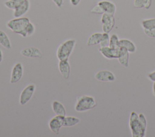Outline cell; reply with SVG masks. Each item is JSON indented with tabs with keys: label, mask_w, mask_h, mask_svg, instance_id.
Returning a JSON list of instances; mask_svg holds the SVG:
<instances>
[{
	"label": "cell",
	"mask_w": 155,
	"mask_h": 137,
	"mask_svg": "<svg viewBox=\"0 0 155 137\" xmlns=\"http://www.w3.org/2000/svg\"><path fill=\"white\" fill-rule=\"evenodd\" d=\"M109 46L114 48L117 49L120 47L119 46V39L117 36V35L113 34L111 35V36L110 37V43Z\"/></svg>",
	"instance_id": "obj_25"
},
{
	"label": "cell",
	"mask_w": 155,
	"mask_h": 137,
	"mask_svg": "<svg viewBox=\"0 0 155 137\" xmlns=\"http://www.w3.org/2000/svg\"><path fill=\"white\" fill-rule=\"evenodd\" d=\"M23 72L24 68L22 64L21 63H16L12 69L10 80V83L14 84L19 81L23 75Z\"/></svg>",
	"instance_id": "obj_8"
},
{
	"label": "cell",
	"mask_w": 155,
	"mask_h": 137,
	"mask_svg": "<svg viewBox=\"0 0 155 137\" xmlns=\"http://www.w3.org/2000/svg\"><path fill=\"white\" fill-rule=\"evenodd\" d=\"M99 51L104 57L108 59H117L119 54V48L114 49L109 46L100 47Z\"/></svg>",
	"instance_id": "obj_9"
},
{
	"label": "cell",
	"mask_w": 155,
	"mask_h": 137,
	"mask_svg": "<svg viewBox=\"0 0 155 137\" xmlns=\"http://www.w3.org/2000/svg\"><path fill=\"white\" fill-rule=\"evenodd\" d=\"M94 78L101 81H114L116 80L114 74L108 70H101L97 71Z\"/></svg>",
	"instance_id": "obj_10"
},
{
	"label": "cell",
	"mask_w": 155,
	"mask_h": 137,
	"mask_svg": "<svg viewBox=\"0 0 155 137\" xmlns=\"http://www.w3.org/2000/svg\"><path fill=\"white\" fill-rule=\"evenodd\" d=\"M29 22L30 20L28 18L22 16L9 20L7 22L6 26L12 32L22 36L24 30Z\"/></svg>",
	"instance_id": "obj_4"
},
{
	"label": "cell",
	"mask_w": 155,
	"mask_h": 137,
	"mask_svg": "<svg viewBox=\"0 0 155 137\" xmlns=\"http://www.w3.org/2000/svg\"><path fill=\"white\" fill-rule=\"evenodd\" d=\"M129 52L128 50L123 47H119V54L117 60L119 63L124 67L128 66V60H129Z\"/></svg>",
	"instance_id": "obj_15"
},
{
	"label": "cell",
	"mask_w": 155,
	"mask_h": 137,
	"mask_svg": "<svg viewBox=\"0 0 155 137\" xmlns=\"http://www.w3.org/2000/svg\"><path fill=\"white\" fill-rule=\"evenodd\" d=\"M64 117L63 116L56 115L50 120L48 127L50 130L55 134H58L61 128L63 126Z\"/></svg>",
	"instance_id": "obj_7"
},
{
	"label": "cell",
	"mask_w": 155,
	"mask_h": 137,
	"mask_svg": "<svg viewBox=\"0 0 155 137\" xmlns=\"http://www.w3.org/2000/svg\"><path fill=\"white\" fill-rule=\"evenodd\" d=\"M36 86L34 84H30L24 88L19 96V101L21 105H25L30 100L33 95Z\"/></svg>",
	"instance_id": "obj_5"
},
{
	"label": "cell",
	"mask_w": 155,
	"mask_h": 137,
	"mask_svg": "<svg viewBox=\"0 0 155 137\" xmlns=\"http://www.w3.org/2000/svg\"><path fill=\"white\" fill-rule=\"evenodd\" d=\"M109 43H110V36L108 33H103L101 41L99 43L100 47L109 46Z\"/></svg>",
	"instance_id": "obj_26"
},
{
	"label": "cell",
	"mask_w": 155,
	"mask_h": 137,
	"mask_svg": "<svg viewBox=\"0 0 155 137\" xmlns=\"http://www.w3.org/2000/svg\"><path fill=\"white\" fill-rule=\"evenodd\" d=\"M119 46L125 48L129 53H134L136 51V46L130 40L123 39L119 40Z\"/></svg>",
	"instance_id": "obj_18"
},
{
	"label": "cell",
	"mask_w": 155,
	"mask_h": 137,
	"mask_svg": "<svg viewBox=\"0 0 155 137\" xmlns=\"http://www.w3.org/2000/svg\"><path fill=\"white\" fill-rule=\"evenodd\" d=\"M35 30H36V28H35V25L33 23L30 22L24 30L22 37H28L32 36L34 34V33L35 32Z\"/></svg>",
	"instance_id": "obj_24"
},
{
	"label": "cell",
	"mask_w": 155,
	"mask_h": 137,
	"mask_svg": "<svg viewBox=\"0 0 155 137\" xmlns=\"http://www.w3.org/2000/svg\"><path fill=\"white\" fill-rule=\"evenodd\" d=\"M2 58H3V54H2V51L0 49V63L2 62Z\"/></svg>",
	"instance_id": "obj_33"
},
{
	"label": "cell",
	"mask_w": 155,
	"mask_h": 137,
	"mask_svg": "<svg viewBox=\"0 0 155 137\" xmlns=\"http://www.w3.org/2000/svg\"><path fill=\"white\" fill-rule=\"evenodd\" d=\"M97 4L101 7L104 13L111 15L114 14L116 10V6L113 2L107 0H102L99 1Z\"/></svg>",
	"instance_id": "obj_12"
},
{
	"label": "cell",
	"mask_w": 155,
	"mask_h": 137,
	"mask_svg": "<svg viewBox=\"0 0 155 137\" xmlns=\"http://www.w3.org/2000/svg\"><path fill=\"white\" fill-rule=\"evenodd\" d=\"M20 53L22 56L29 58H41L42 56L41 51L34 46L25 48L21 51Z\"/></svg>",
	"instance_id": "obj_11"
},
{
	"label": "cell",
	"mask_w": 155,
	"mask_h": 137,
	"mask_svg": "<svg viewBox=\"0 0 155 137\" xmlns=\"http://www.w3.org/2000/svg\"><path fill=\"white\" fill-rule=\"evenodd\" d=\"M76 45V40L73 39H67L62 42L58 47L56 56L59 60L68 59Z\"/></svg>",
	"instance_id": "obj_2"
},
{
	"label": "cell",
	"mask_w": 155,
	"mask_h": 137,
	"mask_svg": "<svg viewBox=\"0 0 155 137\" xmlns=\"http://www.w3.org/2000/svg\"><path fill=\"white\" fill-rule=\"evenodd\" d=\"M141 25L143 29L145 30H151L155 28V18L143 20L141 22Z\"/></svg>",
	"instance_id": "obj_23"
},
{
	"label": "cell",
	"mask_w": 155,
	"mask_h": 137,
	"mask_svg": "<svg viewBox=\"0 0 155 137\" xmlns=\"http://www.w3.org/2000/svg\"><path fill=\"white\" fill-rule=\"evenodd\" d=\"M24 1L25 0H7L4 2V5L7 8L14 10Z\"/></svg>",
	"instance_id": "obj_22"
},
{
	"label": "cell",
	"mask_w": 155,
	"mask_h": 137,
	"mask_svg": "<svg viewBox=\"0 0 155 137\" xmlns=\"http://www.w3.org/2000/svg\"><path fill=\"white\" fill-rule=\"evenodd\" d=\"M81 121L80 118L76 117V116H67L64 117V127H72L74 126L78 123H79Z\"/></svg>",
	"instance_id": "obj_20"
},
{
	"label": "cell",
	"mask_w": 155,
	"mask_h": 137,
	"mask_svg": "<svg viewBox=\"0 0 155 137\" xmlns=\"http://www.w3.org/2000/svg\"><path fill=\"white\" fill-rule=\"evenodd\" d=\"M148 77L152 81H155V71H153L152 72H150L148 75Z\"/></svg>",
	"instance_id": "obj_30"
},
{
	"label": "cell",
	"mask_w": 155,
	"mask_h": 137,
	"mask_svg": "<svg viewBox=\"0 0 155 137\" xmlns=\"http://www.w3.org/2000/svg\"><path fill=\"white\" fill-rule=\"evenodd\" d=\"M52 1L59 8H61L64 4V1L63 0H52Z\"/></svg>",
	"instance_id": "obj_29"
},
{
	"label": "cell",
	"mask_w": 155,
	"mask_h": 137,
	"mask_svg": "<svg viewBox=\"0 0 155 137\" xmlns=\"http://www.w3.org/2000/svg\"><path fill=\"white\" fill-rule=\"evenodd\" d=\"M103 33H94L92 34H91L87 41V46H93L97 44H99V43L101 41Z\"/></svg>",
	"instance_id": "obj_17"
},
{
	"label": "cell",
	"mask_w": 155,
	"mask_h": 137,
	"mask_svg": "<svg viewBox=\"0 0 155 137\" xmlns=\"http://www.w3.org/2000/svg\"><path fill=\"white\" fill-rule=\"evenodd\" d=\"M129 126L133 137H143L145 136L147 129V120L145 115L135 112L130 113Z\"/></svg>",
	"instance_id": "obj_1"
},
{
	"label": "cell",
	"mask_w": 155,
	"mask_h": 137,
	"mask_svg": "<svg viewBox=\"0 0 155 137\" xmlns=\"http://www.w3.org/2000/svg\"><path fill=\"white\" fill-rule=\"evenodd\" d=\"M0 45L6 49H11L12 44L8 35L0 30Z\"/></svg>",
	"instance_id": "obj_19"
},
{
	"label": "cell",
	"mask_w": 155,
	"mask_h": 137,
	"mask_svg": "<svg viewBox=\"0 0 155 137\" xmlns=\"http://www.w3.org/2000/svg\"><path fill=\"white\" fill-rule=\"evenodd\" d=\"M153 95L155 96V81H153Z\"/></svg>",
	"instance_id": "obj_32"
},
{
	"label": "cell",
	"mask_w": 155,
	"mask_h": 137,
	"mask_svg": "<svg viewBox=\"0 0 155 137\" xmlns=\"http://www.w3.org/2000/svg\"><path fill=\"white\" fill-rule=\"evenodd\" d=\"M52 110L56 114V115L65 116L66 114V110L64 106L59 101L54 100L51 104Z\"/></svg>",
	"instance_id": "obj_16"
},
{
	"label": "cell",
	"mask_w": 155,
	"mask_h": 137,
	"mask_svg": "<svg viewBox=\"0 0 155 137\" xmlns=\"http://www.w3.org/2000/svg\"><path fill=\"white\" fill-rule=\"evenodd\" d=\"M58 69L59 72L65 79H68L70 75V65L67 60H59L58 63Z\"/></svg>",
	"instance_id": "obj_14"
},
{
	"label": "cell",
	"mask_w": 155,
	"mask_h": 137,
	"mask_svg": "<svg viewBox=\"0 0 155 137\" xmlns=\"http://www.w3.org/2000/svg\"><path fill=\"white\" fill-rule=\"evenodd\" d=\"M101 21L102 23V28L104 33H109L113 28L115 24L114 15L109 14L105 13H104L102 14Z\"/></svg>",
	"instance_id": "obj_6"
},
{
	"label": "cell",
	"mask_w": 155,
	"mask_h": 137,
	"mask_svg": "<svg viewBox=\"0 0 155 137\" xmlns=\"http://www.w3.org/2000/svg\"><path fill=\"white\" fill-rule=\"evenodd\" d=\"M81 0H70V2L71 3V4L73 6H76L79 4V3L80 2Z\"/></svg>",
	"instance_id": "obj_31"
},
{
	"label": "cell",
	"mask_w": 155,
	"mask_h": 137,
	"mask_svg": "<svg viewBox=\"0 0 155 137\" xmlns=\"http://www.w3.org/2000/svg\"><path fill=\"white\" fill-rule=\"evenodd\" d=\"M30 7L29 0H25L20 5L13 10L14 18H19L24 15L28 10Z\"/></svg>",
	"instance_id": "obj_13"
},
{
	"label": "cell",
	"mask_w": 155,
	"mask_h": 137,
	"mask_svg": "<svg viewBox=\"0 0 155 137\" xmlns=\"http://www.w3.org/2000/svg\"><path fill=\"white\" fill-rule=\"evenodd\" d=\"M96 105L97 103L93 97L82 95L77 97L74 109L76 112H82L94 108Z\"/></svg>",
	"instance_id": "obj_3"
},
{
	"label": "cell",
	"mask_w": 155,
	"mask_h": 137,
	"mask_svg": "<svg viewBox=\"0 0 155 137\" xmlns=\"http://www.w3.org/2000/svg\"><path fill=\"white\" fill-rule=\"evenodd\" d=\"M151 5V0H134L133 5L137 8L148 9Z\"/></svg>",
	"instance_id": "obj_21"
},
{
	"label": "cell",
	"mask_w": 155,
	"mask_h": 137,
	"mask_svg": "<svg viewBox=\"0 0 155 137\" xmlns=\"http://www.w3.org/2000/svg\"><path fill=\"white\" fill-rule=\"evenodd\" d=\"M144 33L150 37L155 38V28L151 29V30H145L143 29Z\"/></svg>",
	"instance_id": "obj_28"
},
{
	"label": "cell",
	"mask_w": 155,
	"mask_h": 137,
	"mask_svg": "<svg viewBox=\"0 0 155 137\" xmlns=\"http://www.w3.org/2000/svg\"><path fill=\"white\" fill-rule=\"evenodd\" d=\"M91 13H94V14H102L104 13V11L101 8V7L98 5H96L90 11Z\"/></svg>",
	"instance_id": "obj_27"
}]
</instances>
